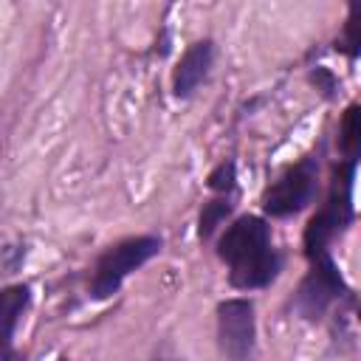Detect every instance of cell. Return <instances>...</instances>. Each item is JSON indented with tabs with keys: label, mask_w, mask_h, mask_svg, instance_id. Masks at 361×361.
<instances>
[{
	"label": "cell",
	"mask_w": 361,
	"mask_h": 361,
	"mask_svg": "<svg viewBox=\"0 0 361 361\" xmlns=\"http://www.w3.org/2000/svg\"><path fill=\"white\" fill-rule=\"evenodd\" d=\"M217 254L228 268V282L240 290H257L276 279L282 257L274 248L271 228L262 217H237L217 240Z\"/></svg>",
	"instance_id": "obj_1"
},
{
	"label": "cell",
	"mask_w": 361,
	"mask_h": 361,
	"mask_svg": "<svg viewBox=\"0 0 361 361\" xmlns=\"http://www.w3.org/2000/svg\"><path fill=\"white\" fill-rule=\"evenodd\" d=\"M161 251V240L152 237V234H144V237H130V240H121L116 245H110L96 268H93V279H90V299H110L113 293H118L121 282L135 271L141 268L147 259H152L155 254Z\"/></svg>",
	"instance_id": "obj_2"
},
{
	"label": "cell",
	"mask_w": 361,
	"mask_h": 361,
	"mask_svg": "<svg viewBox=\"0 0 361 361\" xmlns=\"http://www.w3.org/2000/svg\"><path fill=\"white\" fill-rule=\"evenodd\" d=\"M319 192V158L307 155L288 166L262 195V209L271 217H288L313 203Z\"/></svg>",
	"instance_id": "obj_3"
},
{
	"label": "cell",
	"mask_w": 361,
	"mask_h": 361,
	"mask_svg": "<svg viewBox=\"0 0 361 361\" xmlns=\"http://www.w3.org/2000/svg\"><path fill=\"white\" fill-rule=\"evenodd\" d=\"M307 259H310V271H307V276L302 279L293 305H296V310H299L305 319H322L324 310H327L336 299L347 296L350 290H347V285H344V279H341V274H338V265L333 262L330 251H324V254H310Z\"/></svg>",
	"instance_id": "obj_4"
},
{
	"label": "cell",
	"mask_w": 361,
	"mask_h": 361,
	"mask_svg": "<svg viewBox=\"0 0 361 361\" xmlns=\"http://www.w3.org/2000/svg\"><path fill=\"white\" fill-rule=\"evenodd\" d=\"M217 344L228 361H251L257 350V319L251 299H226L217 305Z\"/></svg>",
	"instance_id": "obj_5"
},
{
	"label": "cell",
	"mask_w": 361,
	"mask_h": 361,
	"mask_svg": "<svg viewBox=\"0 0 361 361\" xmlns=\"http://www.w3.org/2000/svg\"><path fill=\"white\" fill-rule=\"evenodd\" d=\"M214 62V42L212 39H200L195 45L186 48V54L180 56L175 76H172V93L178 99H189L197 85L209 76V68Z\"/></svg>",
	"instance_id": "obj_6"
},
{
	"label": "cell",
	"mask_w": 361,
	"mask_h": 361,
	"mask_svg": "<svg viewBox=\"0 0 361 361\" xmlns=\"http://www.w3.org/2000/svg\"><path fill=\"white\" fill-rule=\"evenodd\" d=\"M28 302H31L28 285H11V288L0 290V350L11 347V336L20 324Z\"/></svg>",
	"instance_id": "obj_7"
},
{
	"label": "cell",
	"mask_w": 361,
	"mask_h": 361,
	"mask_svg": "<svg viewBox=\"0 0 361 361\" xmlns=\"http://www.w3.org/2000/svg\"><path fill=\"white\" fill-rule=\"evenodd\" d=\"M358 135H361V121H358V104H350L347 113H344V121H341V149H344V158H358Z\"/></svg>",
	"instance_id": "obj_8"
},
{
	"label": "cell",
	"mask_w": 361,
	"mask_h": 361,
	"mask_svg": "<svg viewBox=\"0 0 361 361\" xmlns=\"http://www.w3.org/2000/svg\"><path fill=\"white\" fill-rule=\"evenodd\" d=\"M231 212V203H228V197L226 200H212V203H206L203 206V212H200V237L206 240L223 220H226V214Z\"/></svg>",
	"instance_id": "obj_9"
},
{
	"label": "cell",
	"mask_w": 361,
	"mask_h": 361,
	"mask_svg": "<svg viewBox=\"0 0 361 361\" xmlns=\"http://www.w3.org/2000/svg\"><path fill=\"white\" fill-rule=\"evenodd\" d=\"M361 23H358V8H353V14H350V20H347V25H344V39H341V45H344V51H347V56H358V45H361Z\"/></svg>",
	"instance_id": "obj_10"
},
{
	"label": "cell",
	"mask_w": 361,
	"mask_h": 361,
	"mask_svg": "<svg viewBox=\"0 0 361 361\" xmlns=\"http://www.w3.org/2000/svg\"><path fill=\"white\" fill-rule=\"evenodd\" d=\"M209 186L217 192H231L234 189V161H223L212 175H209Z\"/></svg>",
	"instance_id": "obj_11"
},
{
	"label": "cell",
	"mask_w": 361,
	"mask_h": 361,
	"mask_svg": "<svg viewBox=\"0 0 361 361\" xmlns=\"http://www.w3.org/2000/svg\"><path fill=\"white\" fill-rule=\"evenodd\" d=\"M0 361H23V358L8 347V350H0Z\"/></svg>",
	"instance_id": "obj_12"
},
{
	"label": "cell",
	"mask_w": 361,
	"mask_h": 361,
	"mask_svg": "<svg viewBox=\"0 0 361 361\" xmlns=\"http://www.w3.org/2000/svg\"><path fill=\"white\" fill-rule=\"evenodd\" d=\"M59 361H68V358H59Z\"/></svg>",
	"instance_id": "obj_13"
}]
</instances>
